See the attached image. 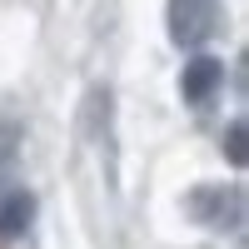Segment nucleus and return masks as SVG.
I'll return each instance as SVG.
<instances>
[{
	"instance_id": "obj_1",
	"label": "nucleus",
	"mask_w": 249,
	"mask_h": 249,
	"mask_svg": "<svg viewBox=\"0 0 249 249\" xmlns=\"http://www.w3.org/2000/svg\"><path fill=\"white\" fill-rule=\"evenodd\" d=\"M164 25H170V40L179 50H199L204 40H214L224 25L219 0H170L164 5Z\"/></svg>"
},
{
	"instance_id": "obj_2",
	"label": "nucleus",
	"mask_w": 249,
	"mask_h": 249,
	"mask_svg": "<svg viewBox=\"0 0 249 249\" xmlns=\"http://www.w3.org/2000/svg\"><path fill=\"white\" fill-rule=\"evenodd\" d=\"M184 210H190V219L210 224L219 234H239V224H244V190L239 184H199V190L184 199Z\"/></svg>"
},
{
	"instance_id": "obj_3",
	"label": "nucleus",
	"mask_w": 249,
	"mask_h": 249,
	"mask_svg": "<svg viewBox=\"0 0 249 249\" xmlns=\"http://www.w3.org/2000/svg\"><path fill=\"white\" fill-rule=\"evenodd\" d=\"M224 85V60L214 55H195L190 65L179 70V95H184V105H204V100H214Z\"/></svg>"
},
{
	"instance_id": "obj_4",
	"label": "nucleus",
	"mask_w": 249,
	"mask_h": 249,
	"mask_svg": "<svg viewBox=\"0 0 249 249\" xmlns=\"http://www.w3.org/2000/svg\"><path fill=\"white\" fill-rule=\"evenodd\" d=\"M35 224V195L30 190H5L0 195V239H20Z\"/></svg>"
},
{
	"instance_id": "obj_5",
	"label": "nucleus",
	"mask_w": 249,
	"mask_h": 249,
	"mask_svg": "<svg viewBox=\"0 0 249 249\" xmlns=\"http://www.w3.org/2000/svg\"><path fill=\"white\" fill-rule=\"evenodd\" d=\"M224 150H230V164H244V120L230 124V135H224Z\"/></svg>"
}]
</instances>
